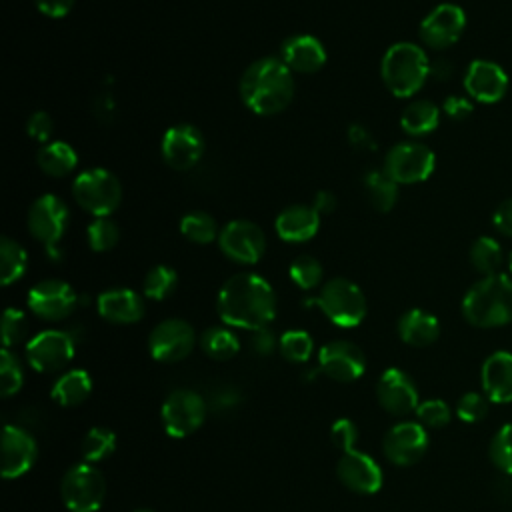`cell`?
<instances>
[{
	"mask_svg": "<svg viewBox=\"0 0 512 512\" xmlns=\"http://www.w3.org/2000/svg\"><path fill=\"white\" fill-rule=\"evenodd\" d=\"M216 308L224 324L244 330H258L274 320L276 296L272 286L262 276L242 272L224 282L218 292Z\"/></svg>",
	"mask_w": 512,
	"mask_h": 512,
	"instance_id": "6da1fadb",
	"label": "cell"
},
{
	"mask_svg": "<svg viewBox=\"0 0 512 512\" xmlns=\"http://www.w3.org/2000/svg\"><path fill=\"white\" fill-rule=\"evenodd\" d=\"M240 96L244 104L260 116L278 114L286 110L294 98L292 70L280 58H260L244 70Z\"/></svg>",
	"mask_w": 512,
	"mask_h": 512,
	"instance_id": "7a4b0ae2",
	"label": "cell"
},
{
	"mask_svg": "<svg viewBox=\"0 0 512 512\" xmlns=\"http://www.w3.org/2000/svg\"><path fill=\"white\" fill-rule=\"evenodd\" d=\"M462 316L476 328H496L512 322V276L480 278L462 298Z\"/></svg>",
	"mask_w": 512,
	"mask_h": 512,
	"instance_id": "3957f363",
	"label": "cell"
},
{
	"mask_svg": "<svg viewBox=\"0 0 512 512\" xmlns=\"http://www.w3.org/2000/svg\"><path fill=\"white\" fill-rule=\"evenodd\" d=\"M380 74L394 96L408 98L414 96L430 78V60L418 44L396 42L386 50Z\"/></svg>",
	"mask_w": 512,
	"mask_h": 512,
	"instance_id": "277c9868",
	"label": "cell"
},
{
	"mask_svg": "<svg viewBox=\"0 0 512 512\" xmlns=\"http://www.w3.org/2000/svg\"><path fill=\"white\" fill-rule=\"evenodd\" d=\"M304 304H316L326 314V318L340 328L358 326L366 316L364 292L346 278L328 280L320 294L306 300Z\"/></svg>",
	"mask_w": 512,
	"mask_h": 512,
	"instance_id": "5b68a950",
	"label": "cell"
},
{
	"mask_svg": "<svg viewBox=\"0 0 512 512\" xmlns=\"http://www.w3.org/2000/svg\"><path fill=\"white\" fill-rule=\"evenodd\" d=\"M72 196L82 210L96 218L110 216L122 200L120 180L106 168H90L76 176Z\"/></svg>",
	"mask_w": 512,
	"mask_h": 512,
	"instance_id": "8992f818",
	"label": "cell"
},
{
	"mask_svg": "<svg viewBox=\"0 0 512 512\" xmlns=\"http://www.w3.org/2000/svg\"><path fill=\"white\" fill-rule=\"evenodd\" d=\"M60 496L70 512H98L106 496V480L90 462L74 464L62 476Z\"/></svg>",
	"mask_w": 512,
	"mask_h": 512,
	"instance_id": "52a82bcc",
	"label": "cell"
},
{
	"mask_svg": "<svg viewBox=\"0 0 512 512\" xmlns=\"http://www.w3.org/2000/svg\"><path fill=\"white\" fill-rule=\"evenodd\" d=\"M68 226V206L56 194H44L28 210V230L46 248V254L58 262V248Z\"/></svg>",
	"mask_w": 512,
	"mask_h": 512,
	"instance_id": "ba28073f",
	"label": "cell"
},
{
	"mask_svg": "<svg viewBox=\"0 0 512 512\" xmlns=\"http://www.w3.org/2000/svg\"><path fill=\"white\" fill-rule=\"evenodd\" d=\"M208 412L206 398L194 390H172L162 404V424L168 436L186 438L194 434Z\"/></svg>",
	"mask_w": 512,
	"mask_h": 512,
	"instance_id": "9c48e42d",
	"label": "cell"
},
{
	"mask_svg": "<svg viewBox=\"0 0 512 512\" xmlns=\"http://www.w3.org/2000/svg\"><path fill=\"white\" fill-rule=\"evenodd\" d=\"M434 152L420 142H400L392 146L384 160L386 174L398 184L424 182L434 172Z\"/></svg>",
	"mask_w": 512,
	"mask_h": 512,
	"instance_id": "30bf717a",
	"label": "cell"
},
{
	"mask_svg": "<svg viewBox=\"0 0 512 512\" xmlns=\"http://www.w3.org/2000/svg\"><path fill=\"white\" fill-rule=\"evenodd\" d=\"M74 356V338L64 330H44L38 332L26 344L28 364L42 374L60 372L70 364Z\"/></svg>",
	"mask_w": 512,
	"mask_h": 512,
	"instance_id": "8fae6325",
	"label": "cell"
},
{
	"mask_svg": "<svg viewBox=\"0 0 512 512\" xmlns=\"http://www.w3.org/2000/svg\"><path fill=\"white\" fill-rule=\"evenodd\" d=\"M218 244L232 262L256 264L264 256L266 236L262 228L250 220H232L220 230Z\"/></svg>",
	"mask_w": 512,
	"mask_h": 512,
	"instance_id": "7c38bea8",
	"label": "cell"
},
{
	"mask_svg": "<svg viewBox=\"0 0 512 512\" xmlns=\"http://www.w3.org/2000/svg\"><path fill=\"white\" fill-rule=\"evenodd\" d=\"M466 28V14L458 4L444 2L430 10L420 22V40L432 50L454 46Z\"/></svg>",
	"mask_w": 512,
	"mask_h": 512,
	"instance_id": "4fadbf2b",
	"label": "cell"
},
{
	"mask_svg": "<svg viewBox=\"0 0 512 512\" xmlns=\"http://www.w3.org/2000/svg\"><path fill=\"white\" fill-rule=\"evenodd\" d=\"M194 328L180 318H168L154 326L148 338V348L158 362H178L194 348Z\"/></svg>",
	"mask_w": 512,
	"mask_h": 512,
	"instance_id": "5bb4252c",
	"label": "cell"
},
{
	"mask_svg": "<svg viewBox=\"0 0 512 512\" xmlns=\"http://www.w3.org/2000/svg\"><path fill=\"white\" fill-rule=\"evenodd\" d=\"M76 306V292L62 280H42L28 292V308L42 320H64L74 312Z\"/></svg>",
	"mask_w": 512,
	"mask_h": 512,
	"instance_id": "9a60e30c",
	"label": "cell"
},
{
	"mask_svg": "<svg viewBox=\"0 0 512 512\" xmlns=\"http://www.w3.org/2000/svg\"><path fill=\"white\" fill-rule=\"evenodd\" d=\"M382 448L392 464L412 466L428 448V432L420 422H398L386 432Z\"/></svg>",
	"mask_w": 512,
	"mask_h": 512,
	"instance_id": "2e32d148",
	"label": "cell"
},
{
	"mask_svg": "<svg viewBox=\"0 0 512 512\" xmlns=\"http://www.w3.org/2000/svg\"><path fill=\"white\" fill-rule=\"evenodd\" d=\"M162 158L174 170H190L204 154V138L190 124H176L162 138Z\"/></svg>",
	"mask_w": 512,
	"mask_h": 512,
	"instance_id": "e0dca14e",
	"label": "cell"
},
{
	"mask_svg": "<svg viewBox=\"0 0 512 512\" xmlns=\"http://www.w3.org/2000/svg\"><path fill=\"white\" fill-rule=\"evenodd\" d=\"M320 370L336 382L358 380L366 370L364 352L348 340H332L320 348Z\"/></svg>",
	"mask_w": 512,
	"mask_h": 512,
	"instance_id": "ac0fdd59",
	"label": "cell"
},
{
	"mask_svg": "<svg viewBox=\"0 0 512 512\" xmlns=\"http://www.w3.org/2000/svg\"><path fill=\"white\" fill-rule=\"evenodd\" d=\"M376 398L380 406L394 416L416 412L420 404L414 380L400 368H388L380 374L376 384Z\"/></svg>",
	"mask_w": 512,
	"mask_h": 512,
	"instance_id": "d6986e66",
	"label": "cell"
},
{
	"mask_svg": "<svg viewBox=\"0 0 512 512\" xmlns=\"http://www.w3.org/2000/svg\"><path fill=\"white\" fill-rule=\"evenodd\" d=\"M336 474L340 482L356 494H374L382 486V470L376 460L364 452L348 450L342 452Z\"/></svg>",
	"mask_w": 512,
	"mask_h": 512,
	"instance_id": "ffe728a7",
	"label": "cell"
},
{
	"mask_svg": "<svg viewBox=\"0 0 512 512\" xmlns=\"http://www.w3.org/2000/svg\"><path fill=\"white\" fill-rule=\"evenodd\" d=\"M464 88L472 100L494 104L508 90V74L492 60H474L464 74Z\"/></svg>",
	"mask_w": 512,
	"mask_h": 512,
	"instance_id": "44dd1931",
	"label": "cell"
},
{
	"mask_svg": "<svg viewBox=\"0 0 512 512\" xmlns=\"http://www.w3.org/2000/svg\"><path fill=\"white\" fill-rule=\"evenodd\" d=\"M36 440L26 430L6 424L2 432V476L6 480L26 474L36 462Z\"/></svg>",
	"mask_w": 512,
	"mask_h": 512,
	"instance_id": "7402d4cb",
	"label": "cell"
},
{
	"mask_svg": "<svg viewBox=\"0 0 512 512\" xmlns=\"http://www.w3.org/2000/svg\"><path fill=\"white\" fill-rule=\"evenodd\" d=\"M280 60L292 70L300 74H314L326 62L324 44L310 34H296L282 42Z\"/></svg>",
	"mask_w": 512,
	"mask_h": 512,
	"instance_id": "603a6c76",
	"label": "cell"
},
{
	"mask_svg": "<svg viewBox=\"0 0 512 512\" xmlns=\"http://www.w3.org/2000/svg\"><path fill=\"white\" fill-rule=\"evenodd\" d=\"M482 392L490 402L508 404L512 402V352H492L480 370Z\"/></svg>",
	"mask_w": 512,
	"mask_h": 512,
	"instance_id": "cb8c5ba5",
	"label": "cell"
},
{
	"mask_svg": "<svg viewBox=\"0 0 512 512\" xmlns=\"http://www.w3.org/2000/svg\"><path fill=\"white\" fill-rule=\"evenodd\" d=\"M98 314L112 324H134L144 316V302L140 294L130 288L104 290L98 300Z\"/></svg>",
	"mask_w": 512,
	"mask_h": 512,
	"instance_id": "d4e9b609",
	"label": "cell"
},
{
	"mask_svg": "<svg viewBox=\"0 0 512 512\" xmlns=\"http://www.w3.org/2000/svg\"><path fill=\"white\" fill-rule=\"evenodd\" d=\"M318 228L320 214L308 204H292L276 218V232L286 242H306L316 236Z\"/></svg>",
	"mask_w": 512,
	"mask_h": 512,
	"instance_id": "484cf974",
	"label": "cell"
},
{
	"mask_svg": "<svg viewBox=\"0 0 512 512\" xmlns=\"http://www.w3.org/2000/svg\"><path fill=\"white\" fill-rule=\"evenodd\" d=\"M398 334L402 342H406L408 346L424 348L436 342V338L440 336V322L434 314L420 308H412L400 316Z\"/></svg>",
	"mask_w": 512,
	"mask_h": 512,
	"instance_id": "4316f807",
	"label": "cell"
},
{
	"mask_svg": "<svg viewBox=\"0 0 512 512\" xmlns=\"http://www.w3.org/2000/svg\"><path fill=\"white\" fill-rule=\"evenodd\" d=\"M92 392V378L86 370L74 368L64 372L52 386V400L64 408L82 404Z\"/></svg>",
	"mask_w": 512,
	"mask_h": 512,
	"instance_id": "83f0119b",
	"label": "cell"
},
{
	"mask_svg": "<svg viewBox=\"0 0 512 512\" xmlns=\"http://www.w3.org/2000/svg\"><path fill=\"white\" fill-rule=\"evenodd\" d=\"M36 162L44 174H48L52 178H62L76 168L78 156L70 144L56 140V142L44 144L38 150Z\"/></svg>",
	"mask_w": 512,
	"mask_h": 512,
	"instance_id": "f1b7e54d",
	"label": "cell"
},
{
	"mask_svg": "<svg viewBox=\"0 0 512 512\" xmlns=\"http://www.w3.org/2000/svg\"><path fill=\"white\" fill-rule=\"evenodd\" d=\"M440 122V110L430 100H416L408 104L400 114V126L410 136H424L436 130Z\"/></svg>",
	"mask_w": 512,
	"mask_h": 512,
	"instance_id": "f546056e",
	"label": "cell"
},
{
	"mask_svg": "<svg viewBox=\"0 0 512 512\" xmlns=\"http://www.w3.org/2000/svg\"><path fill=\"white\" fill-rule=\"evenodd\" d=\"M362 186L374 210L388 212L398 200V182H394L386 170H370L362 178Z\"/></svg>",
	"mask_w": 512,
	"mask_h": 512,
	"instance_id": "4dcf8cb0",
	"label": "cell"
},
{
	"mask_svg": "<svg viewBox=\"0 0 512 512\" xmlns=\"http://www.w3.org/2000/svg\"><path fill=\"white\" fill-rule=\"evenodd\" d=\"M504 254L498 240L492 236H480L470 246V264L482 276H492L500 272Z\"/></svg>",
	"mask_w": 512,
	"mask_h": 512,
	"instance_id": "1f68e13d",
	"label": "cell"
},
{
	"mask_svg": "<svg viewBox=\"0 0 512 512\" xmlns=\"http://www.w3.org/2000/svg\"><path fill=\"white\" fill-rule=\"evenodd\" d=\"M200 346L212 360H230L240 350L236 334L224 326H212L200 336Z\"/></svg>",
	"mask_w": 512,
	"mask_h": 512,
	"instance_id": "d6a6232c",
	"label": "cell"
},
{
	"mask_svg": "<svg viewBox=\"0 0 512 512\" xmlns=\"http://www.w3.org/2000/svg\"><path fill=\"white\" fill-rule=\"evenodd\" d=\"M0 262H2V266H0L2 268L0 270L2 284L8 286L24 276L26 264H28V254L16 240L4 236L0 240Z\"/></svg>",
	"mask_w": 512,
	"mask_h": 512,
	"instance_id": "836d02e7",
	"label": "cell"
},
{
	"mask_svg": "<svg viewBox=\"0 0 512 512\" xmlns=\"http://www.w3.org/2000/svg\"><path fill=\"white\" fill-rule=\"evenodd\" d=\"M180 232L184 234V238L196 244H208L220 236L216 220L208 212H200V210L190 212L182 218Z\"/></svg>",
	"mask_w": 512,
	"mask_h": 512,
	"instance_id": "e575fe53",
	"label": "cell"
},
{
	"mask_svg": "<svg viewBox=\"0 0 512 512\" xmlns=\"http://www.w3.org/2000/svg\"><path fill=\"white\" fill-rule=\"evenodd\" d=\"M116 450V434L110 428H90L82 440V456L86 462L96 464L106 460Z\"/></svg>",
	"mask_w": 512,
	"mask_h": 512,
	"instance_id": "d590c367",
	"label": "cell"
},
{
	"mask_svg": "<svg viewBox=\"0 0 512 512\" xmlns=\"http://www.w3.org/2000/svg\"><path fill=\"white\" fill-rule=\"evenodd\" d=\"M178 284V274L174 268L166 266V264H158L154 268L148 270V274L144 276V294L152 300H164L168 298L174 288Z\"/></svg>",
	"mask_w": 512,
	"mask_h": 512,
	"instance_id": "8d00e7d4",
	"label": "cell"
},
{
	"mask_svg": "<svg viewBox=\"0 0 512 512\" xmlns=\"http://www.w3.org/2000/svg\"><path fill=\"white\" fill-rule=\"evenodd\" d=\"M278 350L290 362H306L314 350V342L304 330H288L280 336Z\"/></svg>",
	"mask_w": 512,
	"mask_h": 512,
	"instance_id": "74e56055",
	"label": "cell"
},
{
	"mask_svg": "<svg viewBox=\"0 0 512 512\" xmlns=\"http://www.w3.org/2000/svg\"><path fill=\"white\" fill-rule=\"evenodd\" d=\"M488 454L502 474H512V422L498 428L490 440Z\"/></svg>",
	"mask_w": 512,
	"mask_h": 512,
	"instance_id": "f35d334b",
	"label": "cell"
},
{
	"mask_svg": "<svg viewBox=\"0 0 512 512\" xmlns=\"http://www.w3.org/2000/svg\"><path fill=\"white\" fill-rule=\"evenodd\" d=\"M120 240L118 224L110 218H94L88 226V244L94 252H108Z\"/></svg>",
	"mask_w": 512,
	"mask_h": 512,
	"instance_id": "ab89813d",
	"label": "cell"
},
{
	"mask_svg": "<svg viewBox=\"0 0 512 512\" xmlns=\"http://www.w3.org/2000/svg\"><path fill=\"white\" fill-rule=\"evenodd\" d=\"M22 382H24V374H22L20 360L16 358L14 352H10V348H2V352H0V394L4 398L16 394L22 388Z\"/></svg>",
	"mask_w": 512,
	"mask_h": 512,
	"instance_id": "60d3db41",
	"label": "cell"
},
{
	"mask_svg": "<svg viewBox=\"0 0 512 512\" xmlns=\"http://www.w3.org/2000/svg\"><path fill=\"white\" fill-rule=\"evenodd\" d=\"M290 278L302 290H312L322 280V266L314 256L302 254L290 264Z\"/></svg>",
	"mask_w": 512,
	"mask_h": 512,
	"instance_id": "b9f144b4",
	"label": "cell"
},
{
	"mask_svg": "<svg viewBox=\"0 0 512 512\" xmlns=\"http://www.w3.org/2000/svg\"><path fill=\"white\" fill-rule=\"evenodd\" d=\"M490 410V400L482 392H466L456 404V416L466 422V424H476L482 422L488 416Z\"/></svg>",
	"mask_w": 512,
	"mask_h": 512,
	"instance_id": "7bdbcfd3",
	"label": "cell"
},
{
	"mask_svg": "<svg viewBox=\"0 0 512 512\" xmlns=\"http://www.w3.org/2000/svg\"><path fill=\"white\" fill-rule=\"evenodd\" d=\"M416 416H418V422L426 428H444L452 418V410L444 400L430 398L418 404Z\"/></svg>",
	"mask_w": 512,
	"mask_h": 512,
	"instance_id": "ee69618b",
	"label": "cell"
},
{
	"mask_svg": "<svg viewBox=\"0 0 512 512\" xmlns=\"http://www.w3.org/2000/svg\"><path fill=\"white\" fill-rule=\"evenodd\" d=\"M28 334V320L26 316L16 308H6L2 316V342L4 348H10L24 340Z\"/></svg>",
	"mask_w": 512,
	"mask_h": 512,
	"instance_id": "f6af8a7d",
	"label": "cell"
},
{
	"mask_svg": "<svg viewBox=\"0 0 512 512\" xmlns=\"http://www.w3.org/2000/svg\"><path fill=\"white\" fill-rule=\"evenodd\" d=\"M242 402V392L234 386H218V388H212L208 398H206V404H208V410L216 412V414H222V412H230L232 408H236L238 404Z\"/></svg>",
	"mask_w": 512,
	"mask_h": 512,
	"instance_id": "bcb514c9",
	"label": "cell"
},
{
	"mask_svg": "<svg viewBox=\"0 0 512 512\" xmlns=\"http://www.w3.org/2000/svg\"><path fill=\"white\" fill-rule=\"evenodd\" d=\"M330 436H332V442L342 450V452H348V450H354V444L358 440V430H356V424L348 418H340L332 424L330 428Z\"/></svg>",
	"mask_w": 512,
	"mask_h": 512,
	"instance_id": "7dc6e473",
	"label": "cell"
},
{
	"mask_svg": "<svg viewBox=\"0 0 512 512\" xmlns=\"http://www.w3.org/2000/svg\"><path fill=\"white\" fill-rule=\"evenodd\" d=\"M26 132L32 140L48 144V140L54 132V122H52L50 114L44 112V110H38V112L30 114V118L26 120Z\"/></svg>",
	"mask_w": 512,
	"mask_h": 512,
	"instance_id": "c3c4849f",
	"label": "cell"
},
{
	"mask_svg": "<svg viewBox=\"0 0 512 512\" xmlns=\"http://www.w3.org/2000/svg\"><path fill=\"white\" fill-rule=\"evenodd\" d=\"M248 346H250L252 354H256V356H268V354L274 352V348L278 346V342H276L274 332H272L268 326H264V328L252 330V336H250V340H248Z\"/></svg>",
	"mask_w": 512,
	"mask_h": 512,
	"instance_id": "681fc988",
	"label": "cell"
},
{
	"mask_svg": "<svg viewBox=\"0 0 512 512\" xmlns=\"http://www.w3.org/2000/svg\"><path fill=\"white\" fill-rule=\"evenodd\" d=\"M442 110H444V114H446L448 118H452V120H466V118L472 114L474 106H472V100H470V98L452 94V96H448V98L444 100Z\"/></svg>",
	"mask_w": 512,
	"mask_h": 512,
	"instance_id": "f907efd6",
	"label": "cell"
},
{
	"mask_svg": "<svg viewBox=\"0 0 512 512\" xmlns=\"http://www.w3.org/2000/svg\"><path fill=\"white\" fill-rule=\"evenodd\" d=\"M346 134H348V142L354 150H360V152L376 150V140H374L372 132L368 128H364L362 124H350Z\"/></svg>",
	"mask_w": 512,
	"mask_h": 512,
	"instance_id": "816d5d0a",
	"label": "cell"
},
{
	"mask_svg": "<svg viewBox=\"0 0 512 512\" xmlns=\"http://www.w3.org/2000/svg\"><path fill=\"white\" fill-rule=\"evenodd\" d=\"M492 224L500 234L512 236V198L498 204V208L492 214Z\"/></svg>",
	"mask_w": 512,
	"mask_h": 512,
	"instance_id": "f5cc1de1",
	"label": "cell"
},
{
	"mask_svg": "<svg viewBox=\"0 0 512 512\" xmlns=\"http://www.w3.org/2000/svg\"><path fill=\"white\" fill-rule=\"evenodd\" d=\"M76 0H34L36 8L44 14V16H50V18H62L66 16L72 6H74Z\"/></svg>",
	"mask_w": 512,
	"mask_h": 512,
	"instance_id": "db71d44e",
	"label": "cell"
},
{
	"mask_svg": "<svg viewBox=\"0 0 512 512\" xmlns=\"http://www.w3.org/2000/svg\"><path fill=\"white\" fill-rule=\"evenodd\" d=\"M94 114L102 120V122H110L114 120V114H116V102L112 98V94L104 92L96 98L94 102Z\"/></svg>",
	"mask_w": 512,
	"mask_h": 512,
	"instance_id": "11a10c76",
	"label": "cell"
},
{
	"mask_svg": "<svg viewBox=\"0 0 512 512\" xmlns=\"http://www.w3.org/2000/svg\"><path fill=\"white\" fill-rule=\"evenodd\" d=\"M312 206H314V210H316L318 214H332V212L336 210V206H338V200H336V196H334L332 192L320 190V192L314 194Z\"/></svg>",
	"mask_w": 512,
	"mask_h": 512,
	"instance_id": "9f6ffc18",
	"label": "cell"
},
{
	"mask_svg": "<svg viewBox=\"0 0 512 512\" xmlns=\"http://www.w3.org/2000/svg\"><path fill=\"white\" fill-rule=\"evenodd\" d=\"M452 72H454V66L446 58H436L430 62V78H434V80L444 82L452 76Z\"/></svg>",
	"mask_w": 512,
	"mask_h": 512,
	"instance_id": "6f0895ef",
	"label": "cell"
},
{
	"mask_svg": "<svg viewBox=\"0 0 512 512\" xmlns=\"http://www.w3.org/2000/svg\"><path fill=\"white\" fill-rule=\"evenodd\" d=\"M508 270H510V274H512V252H510V256H508Z\"/></svg>",
	"mask_w": 512,
	"mask_h": 512,
	"instance_id": "680465c9",
	"label": "cell"
},
{
	"mask_svg": "<svg viewBox=\"0 0 512 512\" xmlns=\"http://www.w3.org/2000/svg\"><path fill=\"white\" fill-rule=\"evenodd\" d=\"M134 512H154V510H148V508H142V510H134Z\"/></svg>",
	"mask_w": 512,
	"mask_h": 512,
	"instance_id": "91938a15",
	"label": "cell"
}]
</instances>
